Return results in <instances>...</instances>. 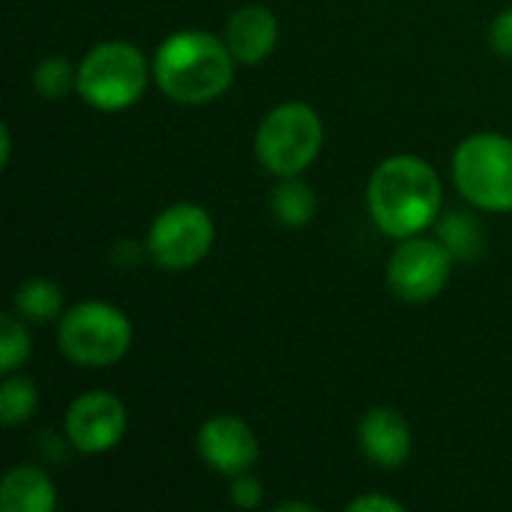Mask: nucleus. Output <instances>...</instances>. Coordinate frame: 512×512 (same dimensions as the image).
Listing matches in <instances>:
<instances>
[{"mask_svg":"<svg viewBox=\"0 0 512 512\" xmlns=\"http://www.w3.org/2000/svg\"><path fill=\"white\" fill-rule=\"evenodd\" d=\"M12 306L24 321H33V324L60 321V315L66 312L63 309V291L51 279H42V276L21 282L15 288Z\"/></svg>","mask_w":512,"mask_h":512,"instance_id":"nucleus-15","label":"nucleus"},{"mask_svg":"<svg viewBox=\"0 0 512 512\" xmlns=\"http://www.w3.org/2000/svg\"><path fill=\"white\" fill-rule=\"evenodd\" d=\"M348 512H405V507L387 495H360L348 504Z\"/></svg>","mask_w":512,"mask_h":512,"instance_id":"nucleus-22","label":"nucleus"},{"mask_svg":"<svg viewBox=\"0 0 512 512\" xmlns=\"http://www.w3.org/2000/svg\"><path fill=\"white\" fill-rule=\"evenodd\" d=\"M453 183L468 204L486 213H512V138L501 132L468 135L453 153Z\"/></svg>","mask_w":512,"mask_h":512,"instance_id":"nucleus-6","label":"nucleus"},{"mask_svg":"<svg viewBox=\"0 0 512 512\" xmlns=\"http://www.w3.org/2000/svg\"><path fill=\"white\" fill-rule=\"evenodd\" d=\"M222 39L237 66H258L273 54L279 42V18L264 3H246L231 12Z\"/></svg>","mask_w":512,"mask_h":512,"instance_id":"nucleus-12","label":"nucleus"},{"mask_svg":"<svg viewBox=\"0 0 512 512\" xmlns=\"http://www.w3.org/2000/svg\"><path fill=\"white\" fill-rule=\"evenodd\" d=\"M0 138H3L0 162H3V168H6V165H9V159H12V132H9V126H0Z\"/></svg>","mask_w":512,"mask_h":512,"instance_id":"nucleus-23","label":"nucleus"},{"mask_svg":"<svg viewBox=\"0 0 512 512\" xmlns=\"http://www.w3.org/2000/svg\"><path fill=\"white\" fill-rule=\"evenodd\" d=\"M129 426V411L120 396L108 390H87L66 408L63 435L72 450L81 456H102L114 450Z\"/></svg>","mask_w":512,"mask_h":512,"instance_id":"nucleus-9","label":"nucleus"},{"mask_svg":"<svg viewBox=\"0 0 512 512\" xmlns=\"http://www.w3.org/2000/svg\"><path fill=\"white\" fill-rule=\"evenodd\" d=\"M132 321L105 300H81L57 321L60 354L81 369H108L132 348Z\"/></svg>","mask_w":512,"mask_h":512,"instance_id":"nucleus-4","label":"nucleus"},{"mask_svg":"<svg viewBox=\"0 0 512 512\" xmlns=\"http://www.w3.org/2000/svg\"><path fill=\"white\" fill-rule=\"evenodd\" d=\"M270 210L276 216L279 225L285 228H306L318 210V198L315 189L297 177H279V183L270 192Z\"/></svg>","mask_w":512,"mask_h":512,"instance_id":"nucleus-14","label":"nucleus"},{"mask_svg":"<svg viewBox=\"0 0 512 512\" xmlns=\"http://www.w3.org/2000/svg\"><path fill=\"white\" fill-rule=\"evenodd\" d=\"M357 444L360 453L384 471H396L408 462L414 438H411V426L402 417V411L396 408H372L366 411V417L357 426Z\"/></svg>","mask_w":512,"mask_h":512,"instance_id":"nucleus-11","label":"nucleus"},{"mask_svg":"<svg viewBox=\"0 0 512 512\" xmlns=\"http://www.w3.org/2000/svg\"><path fill=\"white\" fill-rule=\"evenodd\" d=\"M228 498L237 510H258L261 501H264V486L258 477H252L249 471L240 474V477H231V489H228Z\"/></svg>","mask_w":512,"mask_h":512,"instance_id":"nucleus-20","label":"nucleus"},{"mask_svg":"<svg viewBox=\"0 0 512 512\" xmlns=\"http://www.w3.org/2000/svg\"><path fill=\"white\" fill-rule=\"evenodd\" d=\"M453 252L438 237H408L399 240L387 264V285L402 303H432L453 276Z\"/></svg>","mask_w":512,"mask_h":512,"instance_id":"nucleus-8","label":"nucleus"},{"mask_svg":"<svg viewBox=\"0 0 512 512\" xmlns=\"http://www.w3.org/2000/svg\"><path fill=\"white\" fill-rule=\"evenodd\" d=\"M438 240L453 252L456 261H471L483 249V231L480 225L465 213H450L438 222Z\"/></svg>","mask_w":512,"mask_h":512,"instance_id":"nucleus-17","label":"nucleus"},{"mask_svg":"<svg viewBox=\"0 0 512 512\" xmlns=\"http://www.w3.org/2000/svg\"><path fill=\"white\" fill-rule=\"evenodd\" d=\"M324 147V123L321 114L300 102L273 105L255 132V159L273 177H297L303 174Z\"/></svg>","mask_w":512,"mask_h":512,"instance_id":"nucleus-5","label":"nucleus"},{"mask_svg":"<svg viewBox=\"0 0 512 512\" xmlns=\"http://www.w3.org/2000/svg\"><path fill=\"white\" fill-rule=\"evenodd\" d=\"M237 60L207 30H177L153 54V81L177 105H207L234 81Z\"/></svg>","mask_w":512,"mask_h":512,"instance_id":"nucleus-2","label":"nucleus"},{"mask_svg":"<svg viewBox=\"0 0 512 512\" xmlns=\"http://www.w3.org/2000/svg\"><path fill=\"white\" fill-rule=\"evenodd\" d=\"M153 75V63H147L144 51L132 42L111 39L93 45L78 60V87L75 93L102 114H117L132 108Z\"/></svg>","mask_w":512,"mask_h":512,"instance_id":"nucleus-3","label":"nucleus"},{"mask_svg":"<svg viewBox=\"0 0 512 512\" xmlns=\"http://www.w3.org/2000/svg\"><path fill=\"white\" fill-rule=\"evenodd\" d=\"M276 512H288V510H300V512H315L312 504H297V501H288V504H276L273 507Z\"/></svg>","mask_w":512,"mask_h":512,"instance_id":"nucleus-24","label":"nucleus"},{"mask_svg":"<svg viewBox=\"0 0 512 512\" xmlns=\"http://www.w3.org/2000/svg\"><path fill=\"white\" fill-rule=\"evenodd\" d=\"M216 243V222L207 207L180 201L165 207L147 231V255L159 270L183 273L198 267Z\"/></svg>","mask_w":512,"mask_h":512,"instance_id":"nucleus-7","label":"nucleus"},{"mask_svg":"<svg viewBox=\"0 0 512 512\" xmlns=\"http://www.w3.org/2000/svg\"><path fill=\"white\" fill-rule=\"evenodd\" d=\"M33 87L45 99H63L78 87V66H72L66 57L54 54L36 63L33 69Z\"/></svg>","mask_w":512,"mask_h":512,"instance_id":"nucleus-19","label":"nucleus"},{"mask_svg":"<svg viewBox=\"0 0 512 512\" xmlns=\"http://www.w3.org/2000/svg\"><path fill=\"white\" fill-rule=\"evenodd\" d=\"M39 408V390L30 378L9 372L0 384V423L6 429H18L33 420Z\"/></svg>","mask_w":512,"mask_h":512,"instance_id":"nucleus-16","label":"nucleus"},{"mask_svg":"<svg viewBox=\"0 0 512 512\" xmlns=\"http://www.w3.org/2000/svg\"><path fill=\"white\" fill-rule=\"evenodd\" d=\"M0 510L3 512H54L57 486L39 465H15L0 480Z\"/></svg>","mask_w":512,"mask_h":512,"instance_id":"nucleus-13","label":"nucleus"},{"mask_svg":"<svg viewBox=\"0 0 512 512\" xmlns=\"http://www.w3.org/2000/svg\"><path fill=\"white\" fill-rule=\"evenodd\" d=\"M198 456L222 477H240L258 462V435L237 414H216L198 429Z\"/></svg>","mask_w":512,"mask_h":512,"instance_id":"nucleus-10","label":"nucleus"},{"mask_svg":"<svg viewBox=\"0 0 512 512\" xmlns=\"http://www.w3.org/2000/svg\"><path fill=\"white\" fill-rule=\"evenodd\" d=\"M489 39H492V48H495L501 57H510L512 60V6L510 9H504V12L492 21Z\"/></svg>","mask_w":512,"mask_h":512,"instance_id":"nucleus-21","label":"nucleus"},{"mask_svg":"<svg viewBox=\"0 0 512 512\" xmlns=\"http://www.w3.org/2000/svg\"><path fill=\"white\" fill-rule=\"evenodd\" d=\"M33 342H30V330L24 324V318L18 312H6L0 318V372H18L27 360H30Z\"/></svg>","mask_w":512,"mask_h":512,"instance_id":"nucleus-18","label":"nucleus"},{"mask_svg":"<svg viewBox=\"0 0 512 512\" xmlns=\"http://www.w3.org/2000/svg\"><path fill=\"white\" fill-rule=\"evenodd\" d=\"M366 204L381 234L393 240L426 234L441 216V177L426 159L414 153L387 156L369 177Z\"/></svg>","mask_w":512,"mask_h":512,"instance_id":"nucleus-1","label":"nucleus"}]
</instances>
